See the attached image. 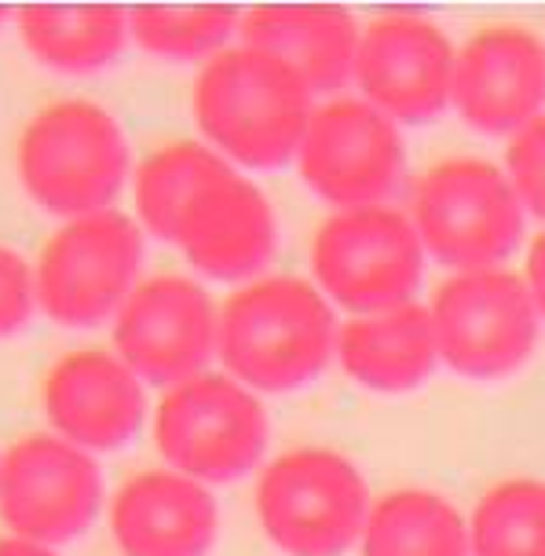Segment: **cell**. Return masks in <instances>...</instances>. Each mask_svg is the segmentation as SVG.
<instances>
[{
    "mask_svg": "<svg viewBox=\"0 0 545 556\" xmlns=\"http://www.w3.org/2000/svg\"><path fill=\"white\" fill-rule=\"evenodd\" d=\"M216 352L227 377L250 392H293L326 370L337 323L326 296L304 278H253L220 307Z\"/></svg>",
    "mask_w": 545,
    "mask_h": 556,
    "instance_id": "6da1fadb",
    "label": "cell"
},
{
    "mask_svg": "<svg viewBox=\"0 0 545 556\" xmlns=\"http://www.w3.org/2000/svg\"><path fill=\"white\" fill-rule=\"evenodd\" d=\"M194 122L231 162L279 168L301 151L312 92L290 66L250 45H227L194 81Z\"/></svg>",
    "mask_w": 545,
    "mask_h": 556,
    "instance_id": "7a4b0ae2",
    "label": "cell"
},
{
    "mask_svg": "<svg viewBox=\"0 0 545 556\" xmlns=\"http://www.w3.org/2000/svg\"><path fill=\"white\" fill-rule=\"evenodd\" d=\"M128 165L125 128L92 99L45 103L23 125L15 147V168L29 202L66 220L106 213L128 180Z\"/></svg>",
    "mask_w": 545,
    "mask_h": 556,
    "instance_id": "3957f363",
    "label": "cell"
},
{
    "mask_svg": "<svg viewBox=\"0 0 545 556\" xmlns=\"http://www.w3.org/2000/svg\"><path fill=\"white\" fill-rule=\"evenodd\" d=\"M143 227L132 216H77L55 227L34 264L37 307L66 330H88L122 312L140 286Z\"/></svg>",
    "mask_w": 545,
    "mask_h": 556,
    "instance_id": "277c9868",
    "label": "cell"
},
{
    "mask_svg": "<svg viewBox=\"0 0 545 556\" xmlns=\"http://www.w3.org/2000/svg\"><path fill=\"white\" fill-rule=\"evenodd\" d=\"M414 231L440 264L483 271L520 245L523 205L483 157H447L414 184Z\"/></svg>",
    "mask_w": 545,
    "mask_h": 556,
    "instance_id": "5b68a950",
    "label": "cell"
},
{
    "mask_svg": "<svg viewBox=\"0 0 545 556\" xmlns=\"http://www.w3.org/2000/svg\"><path fill=\"white\" fill-rule=\"evenodd\" d=\"M264 534L290 556H337L363 539L370 502L359 469L322 446L286 451L256 483Z\"/></svg>",
    "mask_w": 545,
    "mask_h": 556,
    "instance_id": "8992f818",
    "label": "cell"
},
{
    "mask_svg": "<svg viewBox=\"0 0 545 556\" xmlns=\"http://www.w3.org/2000/svg\"><path fill=\"white\" fill-rule=\"evenodd\" d=\"M154 443L173 472L198 483H231L267 451V410L227 374H198L165 392Z\"/></svg>",
    "mask_w": 545,
    "mask_h": 556,
    "instance_id": "52a82bcc",
    "label": "cell"
},
{
    "mask_svg": "<svg viewBox=\"0 0 545 556\" xmlns=\"http://www.w3.org/2000/svg\"><path fill=\"white\" fill-rule=\"evenodd\" d=\"M103 509V472L81 446L29 432L0 451V520L12 539L59 545L81 539Z\"/></svg>",
    "mask_w": 545,
    "mask_h": 556,
    "instance_id": "ba28073f",
    "label": "cell"
},
{
    "mask_svg": "<svg viewBox=\"0 0 545 556\" xmlns=\"http://www.w3.org/2000/svg\"><path fill=\"white\" fill-rule=\"evenodd\" d=\"M312 271L341 307L373 315L410 301L424 271V245L389 205L344 208L315 231Z\"/></svg>",
    "mask_w": 545,
    "mask_h": 556,
    "instance_id": "9c48e42d",
    "label": "cell"
},
{
    "mask_svg": "<svg viewBox=\"0 0 545 556\" xmlns=\"http://www.w3.org/2000/svg\"><path fill=\"white\" fill-rule=\"evenodd\" d=\"M440 359L461 377H505L531 359L538 341V307L520 275L483 267L440 286L432 301Z\"/></svg>",
    "mask_w": 545,
    "mask_h": 556,
    "instance_id": "30bf717a",
    "label": "cell"
},
{
    "mask_svg": "<svg viewBox=\"0 0 545 556\" xmlns=\"http://www.w3.org/2000/svg\"><path fill=\"white\" fill-rule=\"evenodd\" d=\"M220 312L213 296L183 275L140 278L114 315V355L140 381L176 384L205 374L216 355Z\"/></svg>",
    "mask_w": 545,
    "mask_h": 556,
    "instance_id": "8fae6325",
    "label": "cell"
},
{
    "mask_svg": "<svg viewBox=\"0 0 545 556\" xmlns=\"http://www.w3.org/2000/svg\"><path fill=\"white\" fill-rule=\"evenodd\" d=\"M304 184L322 202L344 208L381 205L403 180V136L389 114L366 99H330L312 111L296 151Z\"/></svg>",
    "mask_w": 545,
    "mask_h": 556,
    "instance_id": "7c38bea8",
    "label": "cell"
},
{
    "mask_svg": "<svg viewBox=\"0 0 545 556\" xmlns=\"http://www.w3.org/2000/svg\"><path fill=\"white\" fill-rule=\"evenodd\" d=\"M352 77L381 114L421 125L443 114L451 99L454 48L429 18L381 15L359 34Z\"/></svg>",
    "mask_w": 545,
    "mask_h": 556,
    "instance_id": "4fadbf2b",
    "label": "cell"
},
{
    "mask_svg": "<svg viewBox=\"0 0 545 556\" xmlns=\"http://www.w3.org/2000/svg\"><path fill=\"white\" fill-rule=\"evenodd\" d=\"M451 99L483 136H517L545 106V45L523 26H487L454 55Z\"/></svg>",
    "mask_w": 545,
    "mask_h": 556,
    "instance_id": "5bb4252c",
    "label": "cell"
},
{
    "mask_svg": "<svg viewBox=\"0 0 545 556\" xmlns=\"http://www.w3.org/2000/svg\"><path fill=\"white\" fill-rule=\"evenodd\" d=\"M41 406L55 435L81 451H122L147 417L143 381L106 348H77L52 363Z\"/></svg>",
    "mask_w": 545,
    "mask_h": 556,
    "instance_id": "9a60e30c",
    "label": "cell"
},
{
    "mask_svg": "<svg viewBox=\"0 0 545 556\" xmlns=\"http://www.w3.org/2000/svg\"><path fill=\"white\" fill-rule=\"evenodd\" d=\"M173 242L183 250L194 271L220 282H242L261 275L275 256L279 224L261 187L242 180L231 168L187 202L176 220Z\"/></svg>",
    "mask_w": 545,
    "mask_h": 556,
    "instance_id": "2e32d148",
    "label": "cell"
},
{
    "mask_svg": "<svg viewBox=\"0 0 545 556\" xmlns=\"http://www.w3.org/2000/svg\"><path fill=\"white\" fill-rule=\"evenodd\" d=\"M111 534L125 556H210L220 509L210 486L191 476L136 472L111 498Z\"/></svg>",
    "mask_w": 545,
    "mask_h": 556,
    "instance_id": "e0dca14e",
    "label": "cell"
},
{
    "mask_svg": "<svg viewBox=\"0 0 545 556\" xmlns=\"http://www.w3.org/2000/svg\"><path fill=\"white\" fill-rule=\"evenodd\" d=\"M242 45L290 66L308 92H337L355 74L359 26L344 8L267 4L242 15Z\"/></svg>",
    "mask_w": 545,
    "mask_h": 556,
    "instance_id": "ac0fdd59",
    "label": "cell"
},
{
    "mask_svg": "<svg viewBox=\"0 0 545 556\" xmlns=\"http://www.w3.org/2000/svg\"><path fill=\"white\" fill-rule=\"evenodd\" d=\"M341 366L373 392H410L435 370L432 312L414 301L359 315L337 330Z\"/></svg>",
    "mask_w": 545,
    "mask_h": 556,
    "instance_id": "d6986e66",
    "label": "cell"
},
{
    "mask_svg": "<svg viewBox=\"0 0 545 556\" xmlns=\"http://www.w3.org/2000/svg\"><path fill=\"white\" fill-rule=\"evenodd\" d=\"M15 29L45 70L85 77L125 52L128 12L114 4H29L15 12Z\"/></svg>",
    "mask_w": 545,
    "mask_h": 556,
    "instance_id": "ffe728a7",
    "label": "cell"
},
{
    "mask_svg": "<svg viewBox=\"0 0 545 556\" xmlns=\"http://www.w3.org/2000/svg\"><path fill=\"white\" fill-rule=\"evenodd\" d=\"M469 528L447 498L432 491H392L363 528V556H469Z\"/></svg>",
    "mask_w": 545,
    "mask_h": 556,
    "instance_id": "44dd1931",
    "label": "cell"
},
{
    "mask_svg": "<svg viewBox=\"0 0 545 556\" xmlns=\"http://www.w3.org/2000/svg\"><path fill=\"white\" fill-rule=\"evenodd\" d=\"M231 173L213 147L194 143V139H176L151 151L136 168V213L140 224L154 238L173 242L176 220L187 208V202L202 191L205 184L220 180Z\"/></svg>",
    "mask_w": 545,
    "mask_h": 556,
    "instance_id": "7402d4cb",
    "label": "cell"
},
{
    "mask_svg": "<svg viewBox=\"0 0 545 556\" xmlns=\"http://www.w3.org/2000/svg\"><path fill=\"white\" fill-rule=\"evenodd\" d=\"M472 556H545V483L505 480L472 513Z\"/></svg>",
    "mask_w": 545,
    "mask_h": 556,
    "instance_id": "603a6c76",
    "label": "cell"
},
{
    "mask_svg": "<svg viewBox=\"0 0 545 556\" xmlns=\"http://www.w3.org/2000/svg\"><path fill=\"white\" fill-rule=\"evenodd\" d=\"M242 15L235 8H132L128 37L157 59H205L220 55Z\"/></svg>",
    "mask_w": 545,
    "mask_h": 556,
    "instance_id": "cb8c5ba5",
    "label": "cell"
},
{
    "mask_svg": "<svg viewBox=\"0 0 545 556\" xmlns=\"http://www.w3.org/2000/svg\"><path fill=\"white\" fill-rule=\"evenodd\" d=\"M505 165H509V184L520 205H528L534 216L545 220V114L512 136Z\"/></svg>",
    "mask_w": 545,
    "mask_h": 556,
    "instance_id": "d4e9b609",
    "label": "cell"
},
{
    "mask_svg": "<svg viewBox=\"0 0 545 556\" xmlns=\"http://www.w3.org/2000/svg\"><path fill=\"white\" fill-rule=\"evenodd\" d=\"M37 312L34 267L18 250L0 242V341L23 333Z\"/></svg>",
    "mask_w": 545,
    "mask_h": 556,
    "instance_id": "484cf974",
    "label": "cell"
},
{
    "mask_svg": "<svg viewBox=\"0 0 545 556\" xmlns=\"http://www.w3.org/2000/svg\"><path fill=\"white\" fill-rule=\"evenodd\" d=\"M528 290H531V301L538 307V315L545 319V231L531 242V253H528Z\"/></svg>",
    "mask_w": 545,
    "mask_h": 556,
    "instance_id": "4316f807",
    "label": "cell"
},
{
    "mask_svg": "<svg viewBox=\"0 0 545 556\" xmlns=\"http://www.w3.org/2000/svg\"><path fill=\"white\" fill-rule=\"evenodd\" d=\"M0 556H59V553L48 549V545H34V542H23V539L4 534V539H0Z\"/></svg>",
    "mask_w": 545,
    "mask_h": 556,
    "instance_id": "83f0119b",
    "label": "cell"
},
{
    "mask_svg": "<svg viewBox=\"0 0 545 556\" xmlns=\"http://www.w3.org/2000/svg\"><path fill=\"white\" fill-rule=\"evenodd\" d=\"M4 18H8V8H0V23H4Z\"/></svg>",
    "mask_w": 545,
    "mask_h": 556,
    "instance_id": "f1b7e54d",
    "label": "cell"
}]
</instances>
